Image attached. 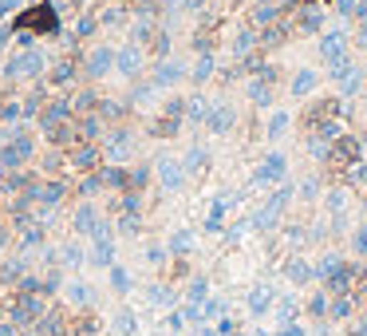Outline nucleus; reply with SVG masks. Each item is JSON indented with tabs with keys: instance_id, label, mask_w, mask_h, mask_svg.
Instances as JSON below:
<instances>
[{
	"instance_id": "obj_18",
	"label": "nucleus",
	"mask_w": 367,
	"mask_h": 336,
	"mask_svg": "<svg viewBox=\"0 0 367 336\" xmlns=\"http://www.w3.org/2000/svg\"><path fill=\"white\" fill-rule=\"evenodd\" d=\"M205 297H210V285H205V277H194L186 289V305H202Z\"/></svg>"
},
{
	"instance_id": "obj_8",
	"label": "nucleus",
	"mask_w": 367,
	"mask_h": 336,
	"mask_svg": "<svg viewBox=\"0 0 367 336\" xmlns=\"http://www.w3.org/2000/svg\"><path fill=\"white\" fill-rule=\"evenodd\" d=\"M16 245H20L16 253L43 250V245H48V225H43L40 218H36V222H28V225H20V230H16Z\"/></svg>"
},
{
	"instance_id": "obj_25",
	"label": "nucleus",
	"mask_w": 367,
	"mask_h": 336,
	"mask_svg": "<svg viewBox=\"0 0 367 336\" xmlns=\"http://www.w3.org/2000/svg\"><path fill=\"white\" fill-rule=\"evenodd\" d=\"M166 328H170V332H182V328H186V317H182V312H170V317H166Z\"/></svg>"
},
{
	"instance_id": "obj_23",
	"label": "nucleus",
	"mask_w": 367,
	"mask_h": 336,
	"mask_svg": "<svg viewBox=\"0 0 367 336\" xmlns=\"http://www.w3.org/2000/svg\"><path fill=\"white\" fill-rule=\"evenodd\" d=\"M119 68H123V71H135V68H138V56H135V48H127V52L119 56Z\"/></svg>"
},
{
	"instance_id": "obj_20",
	"label": "nucleus",
	"mask_w": 367,
	"mask_h": 336,
	"mask_svg": "<svg viewBox=\"0 0 367 336\" xmlns=\"http://www.w3.org/2000/svg\"><path fill=\"white\" fill-rule=\"evenodd\" d=\"M190 250H194V233H190V230H178V233L170 238V253H190Z\"/></svg>"
},
{
	"instance_id": "obj_26",
	"label": "nucleus",
	"mask_w": 367,
	"mask_h": 336,
	"mask_svg": "<svg viewBox=\"0 0 367 336\" xmlns=\"http://www.w3.org/2000/svg\"><path fill=\"white\" fill-rule=\"evenodd\" d=\"M289 277H292V281H308L312 269H308V265H289Z\"/></svg>"
},
{
	"instance_id": "obj_16",
	"label": "nucleus",
	"mask_w": 367,
	"mask_h": 336,
	"mask_svg": "<svg viewBox=\"0 0 367 336\" xmlns=\"http://www.w3.org/2000/svg\"><path fill=\"white\" fill-rule=\"evenodd\" d=\"M249 309H253V317H265V312L273 309V293H269V289H253V297H249Z\"/></svg>"
},
{
	"instance_id": "obj_19",
	"label": "nucleus",
	"mask_w": 367,
	"mask_h": 336,
	"mask_svg": "<svg viewBox=\"0 0 367 336\" xmlns=\"http://www.w3.org/2000/svg\"><path fill=\"white\" fill-rule=\"evenodd\" d=\"M115 230L123 233V238H135L138 230H143V214H119V225Z\"/></svg>"
},
{
	"instance_id": "obj_14",
	"label": "nucleus",
	"mask_w": 367,
	"mask_h": 336,
	"mask_svg": "<svg viewBox=\"0 0 367 336\" xmlns=\"http://www.w3.org/2000/svg\"><path fill=\"white\" fill-rule=\"evenodd\" d=\"M107 277H111V289H115L119 297H127V293H130V285H135V281H130V273L119 265V261H115V265L107 269Z\"/></svg>"
},
{
	"instance_id": "obj_22",
	"label": "nucleus",
	"mask_w": 367,
	"mask_h": 336,
	"mask_svg": "<svg viewBox=\"0 0 367 336\" xmlns=\"http://www.w3.org/2000/svg\"><path fill=\"white\" fill-rule=\"evenodd\" d=\"M281 174H284V163H281V158H269L265 170H261V178H265V182H276Z\"/></svg>"
},
{
	"instance_id": "obj_12",
	"label": "nucleus",
	"mask_w": 367,
	"mask_h": 336,
	"mask_svg": "<svg viewBox=\"0 0 367 336\" xmlns=\"http://www.w3.org/2000/svg\"><path fill=\"white\" fill-rule=\"evenodd\" d=\"M60 265L71 269V273H79V269L87 265V245H83V238H68V242L60 245Z\"/></svg>"
},
{
	"instance_id": "obj_3",
	"label": "nucleus",
	"mask_w": 367,
	"mask_h": 336,
	"mask_svg": "<svg viewBox=\"0 0 367 336\" xmlns=\"http://www.w3.org/2000/svg\"><path fill=\"white\" fill-rule=\"evenodd\" d=\"M43 68H48V60H43L40 48H24L4 63V79H40Z\"/></svg>"
},
{
	"instance_id": "obj_15",
	"label": "nucleus",
	"mask_w": 367,
	"mask_h": 336,
	"mask_svg": "<svg viewBox=\"0 0 367 336\" xmlns=\"http://www.w3.org/2000/svg\"><path fill=\"white\" fill-rule=\"evenodd\" d=\"M115 332H119V336H135L138 332L135 309H119V312H115Z\"/></svg>"
},
{
	"instance_id": "obj_27",
	"label": "nucleus",
	"mask_w": 367,
	"mask_h": 336,
	"mask_svg": "<svg viewBox=\"0 0 367 336\" xmlns=\"http://www.w3.org/2000/svg\"><path fill=\"white\" fill-rule=\"evenodd\" d=\"M20 9V0H0V16H9V12Z\"/></svg>"
},
{
	"instance_id": "obj_21",
	"label": "nucleus",
	"mask_w": 367,
	"mask_h": 336,
	"mask_svg": "<svg viewBox=\"0 0 367 336\" xmlns=\"http://www.w3.org/2000/svg\"><path fill=\"white\" fill-rule=\"evenodd\" d=\"M150 305H162V309H166V305H174V293L166 289V285H154V289H150Z\"/></svg>"
},
{
	"instance_id": "obj_28",
	"label": "nucleus",
	"mask_w": 367,
	"mask_h": 336,
	"mask_svg": "<svg viewBox=\"0 0 367 336\" xmlns=\"http://www.w3.org/2000/svg\"><path fill=\"white\" fill-rule=\"evenodd\" d=\"M356 250H359V253H367V225L356 233Z\"/></svg>"
},
{
	"instance_id": "obj_17",
	"label": "nucleus",
	"mask_w": 367,
	"mask_h": 336,
	"mask_svg": "<svg viewBox=\"0 0 367 336\" xmlns=\"http://www.w3.org/2000/svg\"><path fill=\"white\" fill-rule=\"evenodd\" d=\"M107 68H111V52H107V48H95L91 60H87V71H91V76H107Z\"/></svg>"
},
{
	"instance_id": "obj_13",
	"label": "nucleus",
	"mask_w": 367,
	"mask_h": 336,
	"mask_svg": "<svg viewBox=\"0 0 367 336\" xmlns=\"http://www.w3.org/2000/svg\"><path fill=\"white\" fill-rule=\"evenodd\" d=\"M158 182H162L166 190H178L182 182H186V170H182V163H174V158L158 163Z\"/></svg>"
},
{
	"instance_id": "obj_24",
	"label": "nucleus",
	"mask_w": 367,
	"mask_h": 336,
	"mask_svg": "<svg viewBox=\"0 0 367 336\" xmlns=\"http://www.w3.org/2000/svg\"><path fill=\"white\" fill-rule=\"evenodd\" d=\"M146 258H150V261H154V265H158V261H162V258H166V245H158V242H150V245H146Z\"/></svg>"
},
{
	"instance_id": "obj_9",
	"label": "nucleus",
	"mask_w": 367,
	"mask_h": 336,
	"mask_svg": "<svg viewBox=\"0 0 367 336\" xmlns=\"http://www.w3.org/2000/svg\"><path fill=\"white\" fill-rule=\"evenodd\" d=\"M20 28H32V32H56V9H51V4H36L32 12H24V16L16 20Z\"/></svg>"
},
{
	"instance_id": "obj_2",
	"label": "nucleus",
	"mask_w": 367,
	"mask_h": 336,
	"mask_svg": "<svg viewBox=\"0 0 367 336\" xmlns=\"http://www.w3.org/2000/svg\"><path fill=\"white\" fill-rule=\"evenodd\" d=\"M87 265L95 269H111L115 265V233L107 222H99V230L87 238Z\"/></svg>"
},
{
	"instance_id": "obj_10",
	"label": "nucleus",
	"mask_w": 367,
	"mask_h": 336,
	"mask_svg": "<svg viewBox=\"0 0 367 336\" xmlns=\"http://www.w3.org/2000/svg\"><path fill=\"white\" fill-rule=\"evenodd\" d=\"M36 332L40 336H68V312H63L60 305H48L43 317L36 320Z\"/></svg>"
},
{
	"instance_id": "obj_4",
	"label": "nucleus",
	"mask_w": 367,
	"mask_h": 336,
	"mask_svg": "<svg viewBox=\"0 0 367 336\" xmlns=\"http://www.w3.org/2000/svg\"><path fill=\"white\" fill-rule=\"evenodd\" d=\"M68 194H71L68 178H43L40 186H36V214H40V218H48L51 210H56L63 198H68Z\"/></svg>"
},
{
	"instance_id": "obj_11",
	"label": "nucleus",
	"mask_w": 367,
	"mask_h": 336,
	"mask_svg": "<svg viewBox=\"0 0 367 336\" xmlns=\"http://www.w3.org/2000/svg\"><path fill=\"white\" fill-rule=\"evenodd\" d=\"M71 166L83 170V174H95V170H99V147L87 143V138H79L76 147H71Z\"/></svg>"
},
{
	"instance_id": "obj_29",
	"label": "nucleus",
	"mask_w": 367,
	"mask_h": 336,
	"mask_svg": "<svg viewBox=\"0 0 367 336\" xmlns=\"http://www.w3.org/2000/svg\"><path fill=\"white\" fill-rule=\"evenodd\" d=\"M16 336H40V332H36V328H20Z\"/></svg>"
},
{
	"instance_id": "obj_1",
	"label": "nucleus",
	"mask_w": 367,
	"mask_h": 336,
	"mask_svg": "<svg viewBox=\"0 0 367 336\" xmlns=\"http://www.w3.org/2000/svg\"><path fill=\"white\" fill-rule=\"evenodd\" d=\"M48 305H51V301H48L43 293H16V289H12L4 317H9L16 328H36V320L43 317V309H48Z\"/></svg>"
},
{
	"instance_id": "obj_7",
	"label": "nucleus",
	"mask_w": 367,
	"mask_h": 336,
	"mask_svg": "<svg viewBox=\"0 0 367 336\" xmlns=\"http://www.w3.org/2000/svg\"><path fill=\"white\" fill-rule=\"evenodd\" d=\"M28 265H32L28 253H9V258H0V285H4V289H16V285L32 273Z\"/></svg>"
},
{
	"instance_id": "obj_6",
	"label": "nucleus",
	"mask_w": 367,
	"mask_h": 336,
	"mask_svg": "<svg viewBox=\"0 0 367 336\" xmlns=\"http://www.w3.org/2000/svg\"><path fill=\"white\" fill-rule=\"evenodd\" d=\"M99 222H103V218H99V206H95L91 198H83V202L76 206V214H71V230H76V238H83V242L91 238L95 230H99Z\"/></svg>"
},
{
	"instance_id": "obj_5",
	"label": "nucleus",
	"mask_w": 367,
	"mask_h": 336,
	"mask_svg": "<svg viewBox=\"0 0 367 336\" xmlns=\"http://www.w3.org/2000/svg\"><path fill=\"white\" fill-rule=\"evenodd\" d=\"M63 305L76 312H91L95 309V289L83 281V277H76V281L63 285Z\"/></svg>"
}]
</instances>
